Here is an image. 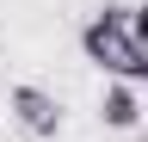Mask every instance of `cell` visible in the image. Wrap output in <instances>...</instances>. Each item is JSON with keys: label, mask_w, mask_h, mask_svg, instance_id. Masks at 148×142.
Instances as JSON below:
<instances>
[{"label": "cell", "mask_w": 148, "mask_h": 142, "mask_svg": "<svg viewBox=\"0 0 148 142\" xmlns=\"http://www.w3.org/2000/svg\"><path fill=\"white\" fill-rule=\"evenodd\" d=\"M136 37H142V49H148V0L136 6Z\"/></svg>", "instance_id": "4"}, {"label": "cell", "mask_w": 148, "mask_h": 142, "mask_svg": "<svg viewBox=\"0 0 148 142\" xmlns=\"http://www.w3.org/2000/svg\"><path fill=\"white\" fill-rule=\"evenodd\" d=\"M6 111L18 117V130L25 136H62V99L56 93H43V86H31V80H18L12 93H6Z\"/></svg>", "instance_id": "2"}, {"label": "cell", "mask_w": 148, "mask_h": 142, "mask_svg": "<svg viewBox=\"0 0 148 142\" xmlns=\"http://www.w3.org/2000/svg\"><path fill=\"white\" fill-rule=\"evenodd\" d=\"M80 49H86V62H99L111 80L148 86V49H142V37H136V6L105 0V6L80 25Z\"/></svg>", "instance_id": "1"}, {"label": "cell", "mask_w": 148, "mask_h": 142, "mask_svg": "<svg viewBox=\"0 0 148 142\" xmlns=\"http://www.w3.org/2000/svg\"><path fill=\"white\" fill-rule=\"evenodd\" d=\"M99 117L111 123V130H136L142 123V105H136V93H130V80H111L99 93Z\"/></svg>", "instance_id": "3"}]
</instances>
